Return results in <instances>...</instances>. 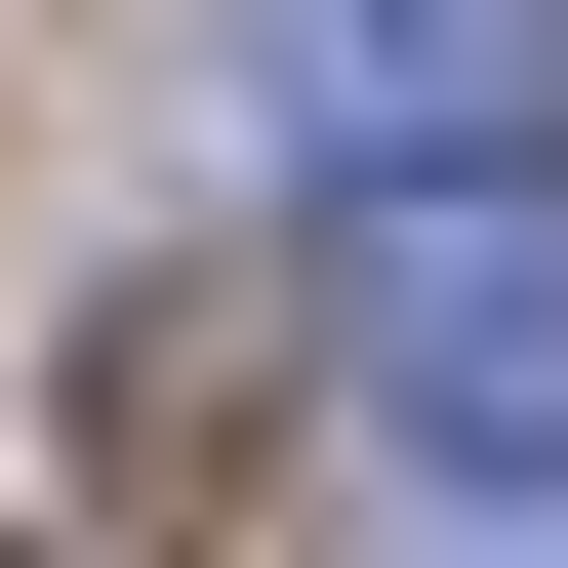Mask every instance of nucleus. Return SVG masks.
Wrapping results in <instances>:
<instances>
[{
    "mask_svg": "<svg viewBox=\"0 0 568 568\" xmlns=\"http://www.w3.org/2000/svg\"><path fill=\"white\" fill-rule=\"evenodd\" d=\"M366 447H406V528H568V163H487V203H366Z\"/></svg>",
    "mask_w": 568,
    "mask_h": 568,
    "instance_id": "nucleus-1",
    "label": "nucleus"
},
{
    "mask_svg": "<svg viewBox=\"0 0 568 568\" xmlns=\"http://www.w3.org/2000/svg\"><path fill=\"white\" fill-rule=\"evenodd\" d=\"M244 41V122L325 203H487V163H568V0H203Z\"/></svg>",
    "mask_w": 568,
    "mask_h": 568,
    "instance_id": "nucleus-2",
    "label": "nucleus"
}]
</instances>
